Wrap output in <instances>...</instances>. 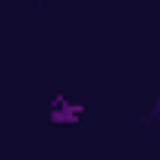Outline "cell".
<instances>
[{
	"instance_id": "obj_1",
	"label": "cell",
	"mask_w": 160,
	"mask_h": 160,
	"mask_svg": "<svg viewBox=\"0 0 160 160\" xmlns=\"http://www.w3.org/2000/svg\"><path fill=\"white\" fill-rule=\"evenodd\" d=\"M85 116V104L82 101H72V98H53L50 104V119L53 122H78Z\"/></svg>"
},
{
	"instance_id": "obj_2",
	"label": "cell",
	"mask_w": 160,
	"mask_h": 160,
	"mask_svg": "<svg viewBox=\"0 0 160 160\" xmlns=\"http://www.w3.org/2000/svg\"><path fill=\"white\" fill-rule=\"evenodd\" d=\"M151 122H160V91L154 94V101H151V110H148V116H144V126H151Z\"/></svg>"
}]
</instances>
